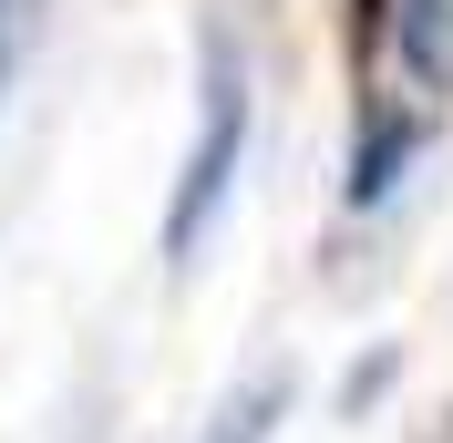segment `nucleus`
I'll return each mask as SVG.
<instances>
[{
    "label": "nucleus",
    "mask_w": 453,
    "mask_h": 443,
    "mask_svg": "<svg viewBox=\"0 0 453 443\" xmlns=\"http://www.w3.org/2000/svg\"><path fill=\"white\" fill-rule=\"evenodd\" d=\"M237 135H248V93H237V73H217V83H206V135H196V155H186V186H175V206H165V248H175V258L196 248V227L217 217L226 166H237Z\"/></svg>",
    "instance_id": "f257e3e1"
},
{
    "label": "nucleus",
    "mask_w": 453,
    "mask_h": 443,
    "mask_svg": "<svg viewBox=\"0 0 453 443\" xmlns=\"http://www.w3.org/2000/svg\"><path fill=\"white\" fill-rule=\"evenodd\" d=\"M402 155H412V124H381V135H361V166H350V196L371 206V196L392 186V166H402Z\"/></svg>",
    "instance_id": "f03ea898"
},
{
    "label": "nucleus",
    "mask_w": 453,
    "mask_h": 443,
    "mask_svg": "<svg viewBox=\"0 0 453 443\" xmlns=\"http://www.w3.org/2000/svg\"><path fill=\"white\" fill-rule=\"evenodd\" d=\"M0 62H11V0H0Z\"/></svg>",
    "instance_id": "7ed1b4c3"
}]
</instances>
